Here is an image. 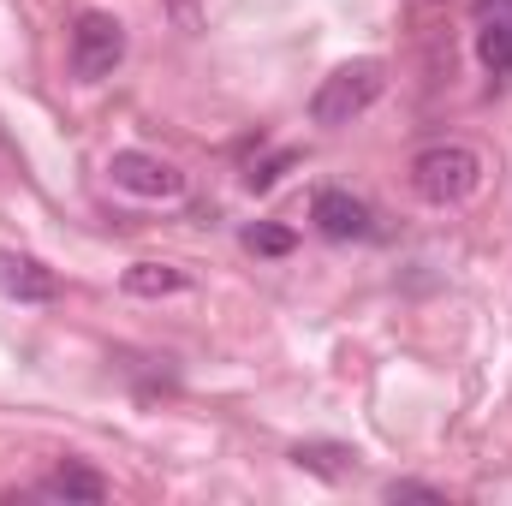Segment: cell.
Returning a JSON list of instances; mask_svg holds the SVG:
<instances>
[{"mask_svg":"<svg viewBox=\"0 0 512 506\" xmlns=\"http://www.w3.org/2000/svg\"><path fill=\"white\" fill-rule=\"evenodd\" d=\"M126 60V24L114 12H78L72 24V72L84 84H102Z\"/></svg>","mask_w":512,"mask_h":506,"instance_id":"cell-3","label":"cell"},{"mask_svg":"<svg viewBox=\"0 0 512 506\" xmlns=\"http://www.w3.org/2000/svg\"><path fill=\"white\" fill-rule=\"evenodd\" d=\"M179 6H185V0H179Z\"/></svg>","mask_w":512,"mask_h":506,"instance_id":"cell-15","label":"cell"},{"mask_svg":"<svg viewBox=\"0 0 512 506\" xmlns=\"http://www.w3.org/2000/svg\"><path fill=\"white\" fill-rule=\"evenodd\" d=\"M0 292L18 298V304H48V298H60V280H54V268H42L36 256L0 251Z\"/></svg>","mask_w":512,"mask_h":506,"instance_id":"cell-6","label":"cell"},{"mask_svg":"<svg viewBox=\"0 0 512 506\" xmlns=\"http://www.w3.org/2000/svg\"><path fill=\"white\" fill-rule=\"evenodd\" d=\"M483 185V155L471 143H429L411 155V191L429 209H453Z\"/></svg>","mask_w":512,"mask_h":506,"instance_id":"cell-2","label":"cell"},{"mask_svg":"<svg viewBox=\"0 0 512 506\" xmlns=\"http://www.w3.org/2000/svg\"><path fill=\"white\" fill-rule=\"evenodd\" d=\"M120 286L131 298H173V292H185V268H173V262H131L120 274Z\"/></svg>","mask_w":512,"mask_h":506,"instance_id":"cell-8","label":"cell"},{"mask_svg":"<svg viewBox=\"0 0 512 506\" xmlns=\"http://www.w3.org/2000/svg\"><path fill=\"white\" fill-rule=\"evenodd\" d=\"M387 501H429V506H441L447 495H441V489H429V483H387Z\"/></svg>","mask_w":512,"mask_h":506,"instance_id":"cell-13","label":"cell"},{"mask_svg":"<svg viewBox=\"0 0 512 506\" xmlns=\"http://www.w3.org/2000/svg\"><path fill=\"white\" fill-rule=\"evenodd\" d=\"M108 179L131 191V197H143V203H173V197H185V173L167 161V155H149V149H114L108 155Z\"/></svg>","mask_w":512,"mask_h":506,"instance_id":"cell-4","label":"cell"},{"mask_svg":"<svg viewBox=\"0 0 512 506\" xmlns=\"http://www.w3.org/2000/svg\"><path fill=\"white\" fill-rule=\"evenodd\" d=\"M42 495H48V501H84V506H102V501H108V483H102V477H96L90 465H72V459H66L60 471H48V477H42Z\"/></svg>","mask_w":512,"mask_h":506,"instance_id":"cell-7","label":"cell"},{"mask_svg":"<svg viewBox=\"0 0 512 506\" xmlns=\"http://www.w3.org/2000/svg\"><path fill=\"white\" fill-rule=\"evenodd\" d=\"M310 221H316V233H322V239H340V245H352V239H370V233H376L370 203H364V197H352V191H340V185H328V191H316V197H310Z\"/></svg>","mask_w":512,"mask_h":506,"instance_id":"cell-5","label":"cell"},{"mask_svg":"<svg viewBox=\"0 0 512 506\" xmlns=\"http://www.w3.org/2000/svg\"><path fill=\"white\" fill-rule=\"evenodd\" d=\"M286 167H292V149H280V155H268V161H251L245 185H251V191H268V185H274V179H280Z\"/></svg>","mask_w":512,"mask_h":506,"instance_id":"cell-12","label":"cell"},{"mask_svg":"<svg viewBox=\"0 0 512 506\" xmlns=\"http://www.w3.org/2000/svg\"><path fill=\"white\" fill-rule=\"evenodd\" d=\"M483 6H495V12H512V0H483Z\"/></svg>","mask_w":512,"mask_h":506,"instance_id":"cell-14","label":"cell"},{"mask_svg":"<svg viewBox=\"0 0 512 506\" xmlns=\"http://www.w3.org/2000/svg\"><path fill=\"white\" fill-rule=\"evenodd\" d=\"M292 245H298V239H292L286 227H251V233H245V251H256V256H286Z\"/></svg>","mask_w":512,"mask_h":506,"instance_id":"cell-11","label":"cell"},{"mask_svg":"<svg viewBox=\"0 0 512 506\" xmlns=\"http://www.w3.org/2000/svg\"><path fill=\"white\" fill-rule=\"evenodd\" d=\"M387 90V66L376 54H358V60H346V66H334L322 84H316V96H310V120L328 131L352 126V120H364L376 102H382Z\"/></svg>","mask_w":512,"mask_h":506,"instance_id":"cell-1","label":"cell"},{"mask_svg":"<svg viewBox=\"0 0 512 506\" xmlns=\"http://www.w3.org/2000/svg\"><path fill=\"white\" fill-rule=\"evenodd\" d=\"M477 60H483L495 78H512V12H495V18L477 30Z\"/></svg>","mask_w":512,"mask_h":506,"instance_id":"cell-10","label":"cell"},{"mask_svg":"<svg viewBox=\"0 0 512 506\" xmlns=\"http://www.w3.org/2000/svg\"><path fill=\"white\" fill-rule=\"evenodd\" d=\"M292 465H298V471H316V477H328V483H340V477L358 465V453L340 447V441H304V447H292Z\"/></svg>","mask_w":512,"mask_h":506,"instance_id":"cell-9","label":"cell"}]
</instances>
